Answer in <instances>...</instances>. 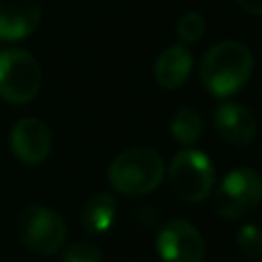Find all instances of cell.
<instances>
[{"label":"cell","mask_w":262,"mask_h":262,"mask_svg":"<svg viewBox=\"0 0 262 262\" xmlns=\"http://www.w3.org/2000/svg\"><path fill=\"white\" fill-rule=\"evenodd\" d=\"M190 70H192V53L188 51V47L172 45L156 59L154 78L162 88H178L186 82Z\"/></svg>","instance_id":"cell-11"},{"label":"cell","mask_w":262,"mask_h":262,"mask_svg":"<svg viewBox=\"0 0 262 262\" xmlns=\"http://www.w3.org/2000/svg\"><path fill=\"white\" fill-rule=\"evenodd\" d=\"M237 4L252 16H262V0H237Z\"/></svg>","instance_id":"cell-17"},{"label":"cell","mask_w":262,"mask_h":262,"mask_svg":"<svg viewBox=\"0 0 262 262\" xmlns=\"http://www.w3.org/2000/svg\"><path fill=\"white\" fill-rule=\"evenodd\" d=\"M215 129L223 141L235 147H244L254 141L258 123L252 111L237 102H223L217 106L213 117Z\"/></svg>","instance_id":"cell-9"},{"label":"cell","mask_w":262,"mask_h":262,"mask_svg":"<svg viewBox=\"0 0 262 262\" xmlns=\"http://www.w3.org/2000/svg\"><path fill=\"white\" fill-rule=\"evenodd\" d=\"M8 143L18 162L27 166H37L51 151V131L41 119L23 117L14 123Z\"/></svg>","instance_id":"cell-8"},{"label":"cell","mask_w":262,"mask_h":262,"mask_svg":"<svg viewBox=\"0 0 262 262\" xmlns=\"http://www.w3.org/2000/svg\"><path fill=\"white\" fill-rule=\"evenodd\" d=\"M61 260L63 262H100L102 260V254L90 242H76V244H72V246L66 248Z\"/></svg>","instance_id":"cell-16"},{"label":"cell","mask_w":262,"mask_h":262,"mask_svg":"<svg viewBox=\"0 0 262 262\" xmlns=\"http://www.w3.org/2000/svg\"><path fill=\"white\" fill-rule=\"evenodd\" d=\"M164 178V162L149 147H129L121 151L108 166V182L115 190L139 196L156 190Z\"/></svg>","instance_id":"cell-2"},{"label":"cell","mask_w":262,"mask_h":262,"mask_svg":"<svg viewBox=\"0 0 262 262\" xmlns=\"http://www.w3.org/2000/svg\"><path fill=\"white\" fill-rule=\"evenodd\" d=\"M115 217H117V201L111 192L92 194L82 209V225L92 235H100L108 231Z\"/></svg>","instance_id":"cell-12"},{"label":"cell","mask_w":262,"mask_h":262,"mask_svg":"<svg viewBox=\"0 0 262 262\" xmlns=\"http://www.w3.org/2000/svg\"><path fill=\"white\" fill-rule=\"evenodd\" d=\"M176 33L182 43H196L205 33V18L199 12H186L178 20Z\"/></svg>","instance_id":"cell-15"},{"label":"cell","mask_w":262,"mask_h":262,"mask_svg":"<svg viewBox=\"0 0 262 262\" xmlns=\"http://www.w3.org/2000/svg\"><path fill=\"white\" fill-rule=\"evenodd\" d=\"M262 203V178L254 168H235L219 184L213 205L223 219H242Z\"/></svg>","instance_id":"cell-5"},{"label":"cell","mask_w":262,"mask_h":262,"mask_svg":"<svg viewBox=\"0 0 262 262\" xmlns=\"http://www.w3.org/2000/svg\"><path fill=\"white\" fill-rule=\"evenodd\" d=\"M41 66L20 47L0 49V98L10 104H27L41 90Z\"/></svg>","instance_id":"cell-3"},{"label":"cell","mask_w":262,"mask_h":262,"mask_svg":"<svg viewBox=\"0 0 262 262\" xmlns=\"http://www.w3.org/2000/svg\"><path fill=\"white\" fill-rule=\"evenodd\" d=\"M156 250L164 262H203L205 242L199 229L184 219H170L156 237Z\"/></svg>","instance_id":"cell-7"},{"label":"cell","mask_w":262,"mask_h":262,"mask_svg":"<svg viewBox=\"0 0 262 262\" xmlns=\"http://www.w3.org/2000/svg\"><path fill=\"white\" fill-rule=\"evenodd\" d=\"M18 235L31 252L39 256H51L63 246L68 227L61 215H57L53 209L31 205L18 215Z\"/></svg>","instance_id":"cell-6"},{"label":"cell","mask_w":262,"mask_h":262,"mask_svg":"<svg viewBox=\"0 0 262 262\" xmlns=\"http://www.w3.org/2000/svg\"><path fill=\"white\" fill-rule=\"evenodd\" d=\"M254 55L239 41H221L213 45L201 59V82L215 96L237 92L252 76Z\"/></svg>","instance_id":"cell-1"},{"label":"cell","mask_w":262,"mask_h":262,"mask_svg":"<svg viewBox=\"0 0 262 262\" xmlns=\"http://www.w3.org/2000/svg\"><path fill=\"white\" fill-rule=\"evenodd\" d=\"M41 23L39 0H0V41H20Z\"/></svg>","instance_id":"cell-10"},{"label":"cell","mask_w":262,"mask_h":262,"mask_svg":"<svg viewBox=\"0 0 262 262\" xmlns=\"http://www.w3.org/2000/svg\"><path fill=\"white\" fill-rule=\"evenodd\" d=\"M170 131L172 137L182 143V145H192L203 131V121L199 117V113L190 106H182L174 113L172 121H170Z\"/></svg>","instance_id":"cell-13"},{"label":"cell","mask_w":262,"mask_h":262,"mask_svg":"<svg viewBox=\"0 0 262 262\" xmlns=\"http://www.w3.org/2000/svg\"><path fill=\"white\" fill-rule=\"evenodd\" d=\"M215 170L211 160L199 149H182L172 158L168 182L172 192L184 203H201L211 194Z\"/></svg>","instance_id":"cell-4"},{"label":"cell","mask_w":262,"mask_h":262,"mask_svg":"<svg viewBox=\"0 0 262 262\" xmlns=\"http://www.w3.org/2000/svg\"><path fill=\"white\" fill-rule=\"evenodd\" d=\"M237 246L250 260H262V229L258 225H244L237 231Z\"/></svg>","instance_id":"cell-14"}]
</instances>
